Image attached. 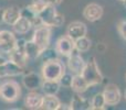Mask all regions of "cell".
I'll return each instance as SVG.
<instances>
[{
  "mask_svg": "<svg viewBox=\"0 0 126 110\" xmlns=\"http://www.w3.org/2000/svg\"><path fill=\"white\" fill-rule=\"evenodd\" d=\"M38 15H39L42 24L49 25L51 28H60L64 23V15L58 12L55 6L51 3L48 4L43 10L40 11Z\"/></svg>",
  "mask_w": 126,
  "mask_h": 110,
  "instance_id": "obj_3",
  "label": "cell"
},
{
  "mask_svg": "<svg viewBox=\"0 0 126 110\" xmlns=\"http://www.w3.org/2000/svg\"><path fill=\"white\" fill-rule=\"evenodd\" d=\"M55 50L60 55L67 57L75 49H74V41L66 34L60 37L55 42Z\"/></svg>",
  "mask_w": 126,
  "mask_h": 110,
  "instance_id": "obj_11",
  "label": "cell"
},
{
  "mask_svg": "<svg viewBox=\"0 0 126 110\" xmlns=\"http://www.w3.org/2000/svg\"><path fill=\"white\" fill-rule=\"evenodd\" d=\"M0 79H1V77H0Z\"/></svg>",
  "mask_w": 126,
  "mask_h": 110,
  "instance_id": "obj_37",
  "label": "cell"
},
{
  "mask_svg": "<svg viewBox=\"0 0 126 110\" xmlns=\"http://www.w3.org/2000/svg\"><path fill=\"white\" fill-rule=\"evenodd\" d=\"M0 21H2V20H1V14H0Z\"/></svg>",
  "mask_w": 126,
  "mask_h": 110,
  "instance_id": "obj_34",
  "label": "cell"
},
{
  "mask_svg": "<svg viewBox=\"0 0 126 110\" xmlns=\"http://www.w3.org/2000/svg\"><path fill=\"white\" fill-rule=\"evenodd\" d=\"M87 33V26L85 23L81 21H73L67 25L66 28V35L70 37L72 40H76L79 37H85Z\"/></svg>",
  "mask_w": 126,
  "mask_h": 110,
  "instance_id": "obj_12",
  "label": "cell"
},
{
  "mask_svg": "<svg viewBox=\"0 0 126 110\" xmlns=\"http://www.w3.org/2000/svg\"><path fill=\"white\" fill-rule=\"evenodd\" d=\"M120 1H124V0H120Z\"/></svg>",
  "mask_w": 126,
  "mask_h": 110,
  "instance_id": "obj_36",
  "label": "cell"
},
{
  "mask_svg": "<svg viewBox=\"0 0 126 110\" xmlns=\"http://www.w3.org/2000/svg\"><path fill=\"white\" fill-rule=\"evenodd\" d=\"M42 80H43L42 76H40L35 72H30L24 74L22 78V84L28 90H37L38 88H41Z\"/></svg>",
  "mask_w": 126,
  "mask_h": 110,
  "instance_id": "obj_13",
  "label": "cell"
},
{
  "mask_svg": "<svg viewBox=\"0 0 126 110\" xmlns=\"http://www.w3.org/2000/svg\"><path fill=\"white\" fill-rule=\"evenodd\" d=\"M65 65L59 58L44 62L41 68V76L43 79L59 80L65 74Z\"/></svg>",
  "mask_w": 126,
  "mask_h": 110,
  "instance_id": "obj_2",
  "label": "cell"
},
{
  "mask_svg": "<svg viewBox=\"0 0 126 110\" xmlns=\"http://www.w3.org/2000/svg\"><path fill=\"white\" fill-rule=\"evenodd\" d=\"M70 109L73 110H87L91 109V101L87 98L83 97L81 94H76L71 100Z\"/></svg>",
  "mask_w": 126,
  "mask_h": 110,
  "instance_id": "obj_16",
  "label": "cell"
},
{
  "mask_svg": "<svg viewBox=\"0 0 126 110\" xmlns=\"http://www.w3.org/2000/svg\"><path fill=\"white\" fill-rule=\"evenodd\" d=\"M58 55L59 53L57 52L55 49H50V48H47L46 50H43L40 54L39 58L42 61V62H48V61H51V60H54V58H58Z\"/></svg>",
  "mask_w": 126,
  "mask_h": 110,
  "instance_id": "obj_25",
  "label": "cell"
},
{
  "mask_svg": "<svg viewBox=\"0 0 126 110\" xmlns=\"http://www.w3.org/2000/svg\"><path fill=\"white\" fill-rule=\"evenodd\" d=\"M72 79H73V75H72V73H66V72H65V74L60 78L59 82H60V85L63 86V87H71Z\"/></svg>",
  "mask_w": 126,
  "mask_h": 110,
  "instance_id": "obj_27",
  "label": "cell"
},
{
  "mask_svg": "<svg viewBox=\"0 0 126 110\" xmlns=\"http://www.w3.org/2000/svg\"><path fill=\"white\" fill-rule=\"evenodd\" d=\"M61 85L59 80L52 79H43L41 84V89L44 93V95H57L60 91Z\"/></svg>",
  "mask_w": 126,
  "mask_h": 110,
  "instance_id": "obj_18",
  "label": "cell"
},
{
  "mask_svg": "<svg viewBox=\"0 0 126 110\" xmlns=\"http://www.w3.org/2000/svg\"><path fill=\"white\" fill-rule=\"evenodd\" d=\"M16 39L15 34L8 30L0 31V53L8 54L15 49L16 46Z\"/></svg>",
  "mask_w": 126,
  "mask_h": 110,
  "instance_id": "obj_10",
  "label": "cell"
},
{
  "mask_svg": "<svg viewBox=\"0 0 126 110\" xmlns=\"http://www.w3.org/2000/svg\"><path fill=\"white\" fill-rule=\"evenodd\" d=\"M86 62L84 61V58L81 56L80 52L74 50L69 56H67V68L70 69L73 75H78L81 74L84 68Z\"/></svg>",
  "mask_w": 126,
  "mask_h": 110,
  "instance_id": "obj_8",
  "label": "cell"
},
{
  "mask_svg": "<svg viewBox=\"0 0 126 110\" xmlns=\"http://www.w3.org/2000/svg\"><path fill=\"white\" fill-rule=\"evenodd\" d=\"M106 106H116L122 99V93L117 85L115 84H107L103 90Z\"/></svg>",
  "mask_w": 126,
  "mask_h": 110,
  "instance_id": "obj_6",
  "label": "cell"
},
{
  "mask_svg": "<svg viewBox=\"0 0 126 110\" xmlns=\"http://www.w3.org/2000/svg\"><path fill=\"white\" fill-rule=\"evenodd\" d=\"M116 29H117V32L121 35V37L126 41V20H121L117 23Z\"/></svg>",
  "mask_w": 126,
  "mask_h": 110,
  "instance_id": "obj_28",
  "label": "cell"
},
{
  "mask_svg": "<svg viewBox=\"0 0 126 110\" xmlns=\"http://www.w3.org/2000/svg\"><path fill=\"white\" fill-rule=\"evenodd\" d=\"M61 105H62L61 101H60V99L57 97V95H44L41 109L59 110Z\"/></svg>",
  "mask_w": 126,
  "mask_h": 110,
  "instance_id": "obj_20",
  "label": "cell"
},
{
  "mask_svg": "<svg viewBox=\"0 0 126 110\" xmlns=\"http://www.w3.org/2000/svg\"><path fill=\"white\" fill-rule=\"evenodd\" d=\"M24 73V68L16 64L11 60H7L4 63L0 64V77H17Z\"/></svg>",
  "mask_w": 126,
  "mask_h": 110,
  "instance_id": "obj_7",
  "label": "cell"
},
{
  "mask_svg": "<svg viewBox=\"0 0 126 110\" xmlns=\"http://www.w3.org/2000/svg\"><path fill=\"white\" fill-rule=\"evenodd\" d=\"M124 98H125V100H126V90H125V94H124Z\"/></svg>",
  "mask_w": 126,
  "mask_h": 110,
  "instance_id": "obj_33",
  "label": "cell"
},
{
  "mask_svg": "<svg viewBox=\"0 0 126 110\" xmlns=\"http://www.w3.org/2000/svg\"><path fill=\"white\" fill-rule=\"evenodd\" d=\"M21 97V86L15 80H7L0 84V98L3 101L12 104Z\"/></svg>",
  "mask_w": 126,
  "mask_h": 110,
  "instance_id": "obj_4",
  "label": "cell"
},
{
  "mask_svg": "<svg viewBox=\"0 0 126 110\" xmlns=\"http://www.w3.org/2000/svg\"><path fill=\"white\" fill-rule=\"evenodd\" d=\"M96 49H97L98 52L104 53V52H105V50H106V46H105L103 43H98V44H97V46H96Z\"/></svg>",
  "mask_w": 126,
  "mask_h": 110,
  "instance_id": "obj_29",
  "label": "cell"
},
{
  "mask_svg": "<svg viewBox=\"0 0 126 110\" xmlns=\"http://www.w3.org/2000/svg\"><path fill=\"white\" fill-rule=\"evenodd\" d=\"M81 75L87 82L90 87L102 84L104 80V76H103L97 62H96V58L94 56H92L89 60V62H86Z\"/></svg>",
  "mask_w": 126,
  "mask_h": 110,
  "instance_id": "obj_1",
  "label": "cell"
},
{
  "mask_svg": "<svg viewBox=\"0 0 126 110\" xmlns=\"http://www.w3.org/2000/svg\"><path fill=\"white\" fill-rule=\"evenodd\" d=\"M24 52H26L27 56L29 57V60H37V58H39L40 54H41V50H40L39 46L32 40L31 41H27Z\"/></svg>",
  "mask_w": 126,
  "mask_h": 110,
  "instance_id": "obj_22",
  "label": "cell"
},
{
  "mask_svg": "<svg viewBox=\"0 0 126 110\" xmlns=\"http://www.w3.org/2000/svg\"><path fill=\"white\" fill-rule=\"evenodd\" d=\"M104 14V9L96 2H91L83 9V17L90 22H96L102 19Z\"/></svg>",
  "mask_w": 126,
  "mask_h": 110,
  "instance_id": "obj_9",
  "label": "cell"
},
{
  "mask_svg": "<svg viewBox=\"0 0 126 110\" xmlns=\"http://www.w3.org/2000/svg\"><path fill=\"white\" fill-rule=\"evenodd\" d=\"M125 79H126V74H125Z\"/></svg>",
  "mask_w": 126,
  "mask_h": 110,
  "instance_id": "obj_35",
  "label": "cell"
},
{
  "mask_svg": "<svg viewBox=\"0 0 126 110\" xmlns=\"http://www.w3.org/2000/svg\"><path fill=\"white\" fill-rule=\"evenodd\" d=\"M9 60H11L12 62H15L16 64H18L21 67H26L27 64L29 62V57L27 56L24 50H19V49H13L10 53H9Z\"/></svg>",
  "mask_w": 126,
  "mask_h": 110,
  "instance_id": "obj_17",
  "label": "cell"
},
{
  "mask_svg": "<svg viewBox=\"0 0 126 110\" xmlns=\"http://www.w3.org/2000/svg\"><path fill=\"white\" fill-rule=\"evenodd\" d=\"M71 88L74 93L76 94H83L84 91L87 90V88H90V85L87 84V82L82 77L81 74L78 75H73V79H72Z\"/></svg>",
  "mask_w": 126,
  "mask_h": 110,
  "instance_id": "obj_19",
  "label": "cell"
},
{
  "mask_svg": "<svg viewBox=\"0 0 126 110\" xmlns=\"http://www.w3.org/2000/svg\"><path fill=\"white\" fill-rule=\"evenodd\" d=\"M43 95L34 90H30V93L27 94L24 98V106L28 109H41L42 102H43Z\"/></svg>",
  "mask_w": 126,
  "mask_h": 110,
  "instance_id": "obj_14",
  "label": "cell"
},
{
  "mask_svg": "<svg viewBox=\"0 0 126 110\" xmlns=\"http://www.w3.org/2000/svg\"><path fill=\"white\" fill-rule=\"evenodd\" d=\"M12 28H13V31L16 33H18V34H26V33H28L32 29V24L24 17H20L18 19V21L12 25Z\"/></svg>",
  "mask_w": 126,
  "mask_h": 110,
  "instance_id": "obj_21",
  "label": "cell"
},
{
  "mask_svg": "<svg viewBox=\"0 0 126 110\" xmlns=\"http://www.w3.org/2000/svg\"><path fill=\"white\" fill-rule=\"evenodd\" d=\"M6 61H7L6 58H4V57H3V56H2L1 54H0V64H2V63H4V62H6Z\"/></svg>",
  "mask_w": 126,
  "mask_h": 110,
  "instance_id": "obj_31",
  "label": "cell"
},
{
  "mask_svg": "<svg viewBox=\"0 0 126 110\" xmlns=\"http://www.w3.org/2000/svg\"><path fill=\"white\" fill-rule=\"evenodd\" d=\"M91 46H92V42L86 35L74 40V49H75V51H78L80 53L87 52L91 49Z\"/></svg>",
  "mask_w": 126,
  "mask_h": 110,
  "instance_id": "obj_23",
  "label": "cell"
},
{
  "mask_svg": "<svg viewBox=\"0 0 126 110\" xmlns=\"http://www.w3.org/2000/svg\"><path fill=\"white\" fill-rule=\"evenodd\" d=\"M20 17H21V11L18 8H16V7H10V8L4 9L1 13L2 22L11 26L18 21V19Z\"/></svg>",
  "mask_w": 126,
  "mask_h": 110,
  "instance_id": "obj_15",
  "label": "cell"
},
{
  "mask_svg": "<svg viewBox=\"0 0 126 110\" xmlns=\"http://www.w3.org/2000/svg\"><path fill=\"white\" fill-rule=\"evenodd\" d=\"M63 0H49V2H50L51 4H53V6H59V4L62 3Z\"/></svg>",
  "mask_w": 126,
  "mask_h": 110,
  "instance_id": "obj_30",
  "label": "cell"
},
{
  "mask_svg": "<svg viewBox=\"0 0 126 110\" xmlns=\"http://www.w3.org/2000/svg\"><path fill=\"white\" fill-rule=\"evenodd\" d=\"M123 3H124V7L126 8V0H124V1H123Z\"/></svg>",
  "mask_w": 126,
  "mask_h": 110,
  "instance_id": "obj_32",
  "label": "cell"
},
{
  "mask_svg": "<svg viewBox=\"0 0 126 110\" xmlns=\"http://www.w3.org/2000/svg\"><path fill=\"white\" fill-rule=\"evenodd\" d=\"M51 34H52V28L49 25L42 24V25L34 29L32 41L39 46L41 52L46 50L47 48H49V45H50Z\"/></svg>",
  "mask_w": 126,
  "mask_h": 110,
  "instance_id": "obj_5",
  "label": "cell"
},
{
  "mask_svg": "<svg viewBox=\"0 0 126 110\" xmlns=\"http://www.w3.org/2000/svg\"><path fill=\"white\" fill-rule=\"evenodd\" d=\"M48 4H50L49 0H32V1H31V3L29 4V6H30L37 13H39L40 11L43 10V9L46 8Z\"/></svg>",
  "mask_w": 126,
  "mask_h": 110,
  "instance_id": "obj_26",
  "label": "cell"
},
{
  "mask_svg": "<svg viewBox=\"0 0 126 110\" xmlns=\"http://www.w3.org/2000/svg\"><path fill=\"white\" fill-rule=\"evenodd\" d=\"M106 107V102H105L103 93H98L94 95V97L91 100V109L92 110H103Z\"/></svg>",
  "mask_w": 126,
  "mask_h": 110,
  "instance_id": "obj_24",
  "label": "cell"
}]
</instances>
